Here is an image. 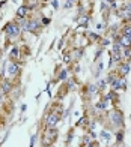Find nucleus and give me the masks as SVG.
I'll return each mask as SVG.
<instances>
[{"label": "nucleus", "mask_w": 131, "mask_h": 147, "mask_svg": "<svg viewBox=\"0 0 131 147\" xmlns=\"http://www.w3.org/2000/svg\"><path fill=\"white\" fill-rule=\"evenodd\" d=\"M59 137V131L56 128H44V134L41 135V147H50L56 143Z\"/></svg>", "instance_id": "obj_1"}, {"label": "nucleus", "mask_w": 131, "mask_h": 147, "mask_svg": "<svg viewBox=\"0 0 131 147\" xmlns=\"http://www.w3.org/2000/svg\"><path fill=\"white\" fill-rule=\"evenodd\" d=\"M110 117V122L112 125L115 126L116 129H124V126H125V120H124V113L117 108H113L112 113L109 114Z\"/></svg>", "instance_id": "obj_2"}, {"label": "nucleus", "mask_w": 131, "mask_h": 147, "mask_svg": "<svg viewBox=\"0 0 131 147\" xmlns=\"http://www.w3.org/2000/svg\"><path fill=\"white\" fill-rule=\"evenodd\" d=\"M21 26L18 24V21L15 20V21H9L8 24L5 26V33L8 38H18L20 35H21Z\"/></svg>", "instance_id": "obj_3"}, {"label": "nucleus", "mask_w": 131, "mask_h": 147, "mask_svg": "<svg viewBox=\"0 0 131 147\" xmlns=\"http://www.w3.org/2000/svg\"><path fill=\"white\" fill-rule=\"evenodd\" d=\"M62 114L60 111H56V110H50L47 119H45V123H44V128H56L57 123L60 122Z\"/></svg>", "instance_id": "obj_4"}, {"label": "nucleus", "mask_w": 131, "mask_h": 147, "mask_svg": "<svg viewBox=\"0 0 131 147\" xmlns=\"http://www.w3.org/2000/svg\"><path fill=\"white\" fill-rule=\"evenodd\" d=\"M42 23L39 21V20H32L29 18V23H27V32L29 33H33V35H39L42 30Z\"/></svg>", "instance_id": "obj_5"}, {"label": "nucleus", "mask_w": 131, "mask_h": 147, "mask_svg": "<svg viewBox=\"0 0 131 147\" xmlns=\"http://www.w3.org/2000/svg\"><path fill=\"white\" fill-rule=\"evenodd\" d=\"M6 72H8V75H9V77H18V75H20V72H21V69H20V63L9 60L8 66H6Z\"/></svg>", "instance_id": "obj_6"}, {"label": "nucleus", "mask_w": 131, "mask_h": 147, "mask_svg": "<svg viewBox=\"0 0 131 147\" xmlns=\"http://www.w3.org/2000/svg\"><path fill=\"white\" fill-rule=\"evenodd\" d=\"M130 71H131V63L130 62H122V63L117 65V74L116 75L119 78H124L130 74Z\"/></svg>", "instance_id": "obj_7"}, {"label": "nucleus", "mask_w": 131, "mask_h": 147, "mask_svg": "<svg viewBox=\"0 0 131 147\" xmlns=\"http://www.w3.org/2000/svg\"><path fill=\"white\" fill-rule=\"evenodd\" d=\"M11 90H12V81L8 78H5L2 81V84H0V92H2L3 95H9Z\"/></svg>", "instance_id": "obj_8"}, {"label": "nucleus", "mask_w": 131, "mask_h": 147, "mask_svg": "<svg viewBox=\"0 0 131 147\" xmlns=\"http://www.w3.org/2000/svg\"><path fill=\"white\" fill-rule=\"evenodd\" d=\"M20 54H21V50L18 48V47H12L11 51H9V60H12V62H18V59H20Z\"/></svg>", "instance_id": "obj_9"}, {"label": "nucleus", "mask_w": 131, "mask_h": 147, "mask_svg": "<svg viewBox=\"0 0 131 147\" xmlns=\"http://www.w3.org/2000/svg\"><path fill=\"white\" fill-rule=\"evenodd\" d=\"M29 6L27 5H23L20 6V8L17 9V18H27V14H29Z\"/></svg>", "instance_id": "obj_10"}, {"label": "nucleus", "mask_w": 131, "mask_h": 147, "mask_svg": "<svg viewBox=\"0 0 131 147\" xmlns=\"http://www.w3.org/2000/svg\"><path fill=\"white\" fill-rule=\"evenodd\" d=\"M119 42L121 45H122V48H131V39H130V36H127V35H121L119 36Z\"/></svg>", "instance_id": "obj_11"}, {"label": "nucleus", "mask_w": 131, "mask_h": 147, "mask_svg": "<svg viewBox=\"0 0 131 147\" xmlns=\"http://www.w3.org/2000/svg\"><path fill=\"white\" fill-rule=\"evenodd\" d=\"M112 86V90L113 92H117V90H122V78H119V77H116L115 78V81L110 84Z\"/></svg>", "instance_id": "obj_12"}, {"label": "nucleus", "mask_w": 131, "mask_h": 147, "mask_svg": "<svg viewBox=\"0 0 131 147\" xmlns=\"http://www.w3.org/2000/svg\"><path fill=\"white\" fill-rule=\"evenodd\" d=\"M88 92H89V95H94V93H98V92H100V87H98L96 83L88 84Z\"/></svg>", "instance_id": "obj_13"}, {"label": "nucleus", "mask_w": 131, "mask_h": 147, "mask_svg": "<svg viewBox=\"0 0 131 147\" xmlns=\"http://www.w3.org/2000/svg\"><path fill=\"white\" fill-rule=\"evenodd\" d=\"M122 59H125V62H131V48L122 50Z\"/></svg>", "instance_id": "obj_14"}, {"label": "nucleus", "mask_w": 131, "mask_h": 147, "mask_svg": "<svg viewBox=\"0 0 131 147\" xmlns=\"http://www.w3.org/2000/svg\"><path fill=\"white\" fill-rule=\"evenodd\" d=\"M107 104H109V102H104V101L96 102V104H95V110H98V111H106V110H107Z\"/></svg>", "instance_id": "obj_15"}, {"label": "nucleus", "mask_w": 131, "mask_h": 147, "mask_svg": "<svg viewBox=\"0 0 131 147\" xmlns=\"http://www.w3.org/2000/svg\"><path fill=\"white\" fill-rule=\"evenodd\" d=\"M78 24L81 26V27H88V24H89V17L88 15H83L80 17V20H78Z\"/></svg>", "instance_id": "obj_16"}, {"label": "nucleus", "mask_w": 131, "mask_h": 147, "mask_svg": "<svg viewBox=\"0 0 131 147\" xmlns=\"http://www.w3.org/2000/svg\"><path fill=\"white\" fill-rule=\"evenodd\" d=\"M124 143V129H117L116 132V144Z\"/></svg>", "instance_id": "obj_17"}, {"label": "nucleus", "mask_w": 131, "mask_h": 147, "mask_svg": "<svg viewBox=\"0 0 131 147\" xmlns=\"http://www.w3.org/2000/svg\"><path fill=\"white\" fill-rule=\"evenodd\" d=\"M121 35H127V36L131 35V23H128V24L124 26L122 30H121Z\"/></svg>", "instance_id": "obj_18"}, {"label": "nucleus", "mask_w": 131, "mask_h": 147, "mask_svg": "<svg viewBox=\"0 0 131 147\" xmlns=\"http://www.w3.org/2000/svg\"><path fill=\"white\" fill-rule=\"evenodd\" d=\"M67 78H68V71H67V69L60 71V74H59L57 80H59V81H63V80H67Z\"/></svg>", "instance_id": "obj_19"}, {"label": "nucleus", "mask_w": 131, "mask_h": 147, "mask_svg": "<svg viewBox=\"0 0 131 147\" xmlns=\"http://www.w3.org/2000/svg\"><path fill=\"white\" fill-rule=\"evenodd\" d=\"M122 11L125 12V14H131V0L130 2H125V5L122 6Z\"/></svg>", "instance_id": "obj_20"}, {"label": "nucleus", "mask_w": 131, "mask_h": 147, "mask_svg": "<svg viewBox=\"0 0 131 147\" xmlns=\"http://www.w3.org/2000/svg\"><path fill=\"white\" fill-rule=\"evenodd\" d=\"M101 138L106 140V141H109V140L112 138V134H110L109 131H102V132H101Z\"/></svg>", "instance_id": "obj_21"}, {"label": "nucleus", "mask_w": 131, "mask_h": 147, "mask_svg": "<svg viewBox=\"0 0 131 147\" xmlns=\"http://www.w3.org/2000/svg\"><path fill=\"white\" fill-rule=\"evenodd\" d=\"M89 36H90V39H92V41H95V42H100V41H101V36L98 35V33H89Z\"/></svg>", "instance_id": "obj_22"}, {"label": "nucleus", "mask_w": 131, "mask_h": 147, "mask_svg": "<svg viewBox=\"0 0 131 147\" xmlns=\"http://www.w3.org/2000/svg\"><path fill=\"white\" fill-rule=\"evenodd\" d=\"M74 138V129H69L68 131V137H67V144H69V141Z\"/></svg>", "instance_id": "obj_23"}, {"label": "nucleus", "mask_w": 131, "mask_h": 147, "mask_svg": "<svg viewBox=\"0 0 131 147\" xmlns=\"http://www.w3.org/2000/svg\"><path fill=\"white\" fill-rule=\"evenodd\" d=\"M106 80H101V81L100 83H98V87H100V90H104V89H106Z\"/></svg>", "instance_id": "obj_24"}, {"label": "nucleus", "mask_w": 131, "mask_h": 147, "mask_svg": "<svg viewBox=\"0 0 131 147\" xmlns=\"http://www.w3.org/2000/svg\"><path fill=\"white\" fill-rule=\"evenodd\" d=\"M100 44H101L102 47H107V45H110V39H106V38H102L101 41H100Z\"/></svg>", "instance_id": "obj_25"}, {"label": "nucleus", "mask_w": 131, "mask_h": 147, "mask_svg": "<svg viewBox=\"0 0 131 147\" xmlns=\"http://www.w3.org/2000/svg\"><path fill=\"white\" fill-rule=\"evenodd\" d=\"M41 23H42V26H48V24L51 23V20H50V18H45V17H44V18L41 20Z\"/></svg>", "instance_id": "obj_26"}, {"label": "nucleus", "mask_w": 131, "mask_h": 147, "mask_svg": "<svg viewBox=\"0 0 131 147\" xmlns=\"http://www.w3.org/2000/svg\"><path fill=\"white\" fill-rule=\"evenodd\" d=\"M102 51H104V48H100V50H98L96 54H95V57H94V60H98V59H100V56L102 54Z\"/></svg>", "instance_id": "obj_27"}, {"label": "nucleus", "mask_w": 131, "mask_h": 147, "mask_svg": "<svg viewBox=\"0 0 131 147\" xmlns=\"http://www.w3.org/2000/svg\"><path fill=\"white\" fill-rule=\"evenodd\" d=\"M95 128H96V122L94 120V122H90V123H89V131H94Z\"/></svg>", "instance_id": "obj_28"}, {"label": "nucleus", "mask_w": 131, "mask_h": 147, "mask_svg": "<svg viewBox=\"0 0 131 147\" xmlns=\"http://www.w3.org/2000/svg\"><path fill=\"white\" fill-rule=\"evenodd\" d=\"M35 140H36V135H32V138H30V146H29V147H33V146H35Z\"/></svg>", "instance_id": "obj_29"}, {"label": "nucleus", "mask_w": 131, "mask_h": 147, "mask_svg": "<svg viewBox=\"0 0 131 147\" xmlns=\"http://www.w3.org/2000/svg\"><path fill=\"white\" fill-rule=\"evenodd\" d=\"M51 5H53L54 9H59V2H57V0H53V2H51Z\"/></svg>", "instance_id": "obj_30"}, {"label": "nucleus", "mask_w": 131, "mask_h": 147, "mask_svg": "<svg viewBox=\"0 0 131 147\" xmlns=\"http://www.w3.org/2000/svg\"><path fill=\"white\" fill-rule=\"evenodd\" d=\"M71 6H73V3H69V2H67V3H65V8H67V9H69Z\"/></svg>", "instance_id": "obj_31"}, {"label": "nucleus", "mask_w": 131, "mask_h": 147, "mask_svg": "<svg viewBox=\"0 0 131 147\" xmlns=\"http://www.w3.org/2000/svg\"><path fill=\"white\" fill-rule=\"evenodd\" d=\"M65 63H69V54L65 56Z\"/></svg>", "instance_id": "obj_32"}, {"label": "nucleus", "mask_w": 131, "mask_h": 147, "mask_svg": "<svg viewBox=\"0 0 131 147\" xmlns=\"http://www.w3.org/2000/svg\"><path fill=\"white\" fill-rule=\"evenodd\" d=\"M116 0H106V3H109V5H112V3H115Z\"/></svg>", "instance_id": "obj_33"}, {"label": "nucleus", "mask_w": 131, "mask_h": 147, "mask_svg": "<svg viewBox=\"0 0 131 147\" xmlns=\"http://www.w3.org/2000/svg\"><path fill=\"white\" fill-rule=\"evenodd\" d=\"M2 101H3V93L0 92V104H2Z\"/></svg>", "instance_id": "obj_34"}, {"label": "nucleus", "mask_w": 131, "mask_h": 147, "mask_svg": "<svg viewBox=\"0 0 131 147\" xmlns=\"http://www.w3.org/2000/svg\"><path fill=\"white\" fill-rule=\"evenodd\" d=\"M67 2H69V3H73V5H74V3L77 2V0H67Z\"/></svg>", "instance_id": "obj_35"}, {"label": "nucleus", "mask_w": 131, "mask_h": 147, "mask_svg": "<svg viewBox=\"0 0 131 147\" xmlns=\"http://www.w3.org/2000/svg\"><path fill=\"white\" fill-rule=\"evenodd\" d=\"M95 147H101V146H100V143H98V141H96V144H95Z\"/></svg>", "instance_id": "obj_36"}]
</instances>
